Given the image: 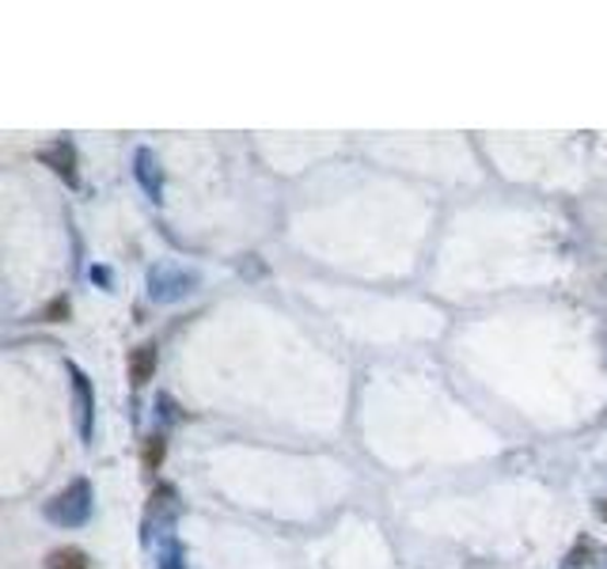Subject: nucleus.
Returning a JSON list of instances; mask_svg holds the SVG:
<instances>
[{
  "label": "nucleus",
  "instance_id": "20e7f679",
  "mask_svg": "<svg viewBox=\"0 0 607 569\" xmlns=\"http://www.w3.org/2000/svg\"><path fill=\"white\" fill-rule=\"evenodd\" d=\"M69 380H73V414H76V432L80 440L92 444V432H95V391L92 380L80 365H69Z\"/></svg>",
  "mask_w": 607,
  "mask_h": 569
},
{
  "label": "nucleus",
  "instance_id": "39448f33",
  "mask_svg": "<svg viewBox=\"0 0 607 569\" xmlns=\"http://www.w3.org/2000/svg\"><path fill=\"white\" fill-rule=\"evenodd\" d=\"M35 156L43 159V164L50 167V171L58 175V179L66 182L69 190L80 187V167H76V149H73V141H53V144H46V149H38Z\"/></svg>",
  "mask_w": 607,
  "mask_h": 569
},
{
  "label": "nucleus",
  "instance_id": "0eeeda50",
  "mask_svg": "<svg viewBox=\"0 0 607 569\" xmlns=\"http://www.w3.org/2000/svg\"><path fill=\"white\" fill-rule=\"evenodd\" d=\"M156 346L152 342H141V346L130 349V360H126V368H130V383L133 388H145V383L156 376Z\"/></svg>",
  "mask_w": 607,
  "mask_h": 569
},
{
  "label": "nucleus",
  "instance_id": "2eb2a0df",
  "mask_svg": "<svg viewBox=\"0 0 607 569\" xmlns=\"http://www.w3.org/2000/svg\"><path fill=\"white\" fill-rule=\"evenodd\" d=\"M596 517H600V520H607V498H600V501H596Z\"/></svg>",
  "mask_w": 607,
  "mask_h": 569
},
{
  "label": "nucleus",
  "instance_id": "ddd939ff",
  "mask_svg": "<svg viewBox=\"0 0 607 569\" xmlns=\"http://www.w3.org/2000/svg\"><path fill=\"white\" fill-rule=\"evenodd\" d=\"M156 403H159V418H164V422H175V403H171V399L159 395Z\"/></svg>",
  "mask_w": 607,
  "mask_h": 569
},
{
  "label": "nucleus",
  "instance_id": "6e6552de",
  "mask_svg": "<svg viewBox=\"0 0 607 569\" xmlns=\"http://www.w3.org/2000/svg\"><path fill=\"white\" fill-rule=\"evenodd\" d=\"M593 562H600V547H596L588 535H581L578 543H573V550L562 558V569H593Z\"/></svg>",
  "mask_w": 607,
  "mask_h": 569
},
{
  "label": "nucleus",
  "instance_id": "f257e3e1",
  "mask_svg": "<svg viewBox=\"0 0 607 569\" xmlns=\"http://www.w3.org/2000/svg\"><path fill=\"white\" fill-rule=\"evenodd\" d=\"M95 509V490L87 478H73L66 490H58L50 501L43 505V517L50 520L53 527H84L92 520Z\"/></svg>",
  "mask_w": 607,
  "mask_h": 569
},
{
  "label": "nucleus",
  "instance_id": "4468645a",
  "mask_svg": "<svg viewBox=\"0 0 607 569\" xmlns=\"http://www.w3.org/2000/svg\"><path fill=\"white\" fill-rule=\"evenodd\" d=\"M92 277L99 282L103 288H110V270L107 266H92Z\"/></svg>",
  "mask_w": 607,
  "mask_h": 569
},
{
  "label": "nucleus",
  "instance_id": "423d86ee",
  "mask_svg": "<svg viewBox=\"0 0 607 569\" xmlns=\"http://www.w3.org/2000/svg\"><path fill=\"white\" fill-rule=\"evenodd\" d=\"M133 171H138V182L141 190L152 198V202H164V167H159L156 152L152 149H138L133 152Z\"/></svg>",
  "mask_w": 607,
  "mask_h": 569
},
{
  "label": "nucleus",
  "instance_id": "7ed1b4c3",
  "mask_svg": "<svg viewBox=\"0 0 607 569\" xmlns=\"http://www.w3.org/2000/svg\"><path fill=\"white\" fill-rule=\"evenodd\" d=\"M179 509H182V501H179V494H175V486H167V483H159L156 490L148 494V509H145V540L152 532L164 540L167 535V527L175 524V517H179Z\"/></svg>",
  "mask_w": 607,
  "mask_h": 569
},
{
  "label": "nucleus",
  "instance_id": "f8f14e48",
  "mask_svg": "<svg viewBox=\"0 0 607 569\" xmlns=\"http://www.w3.org/2000/svg\"><path fill=\"white\" fill-rule=\"evenodd\" d=\"M38 319H43V323H66V319H69V300H66V296L50 300V304L43 308V316H38Z\"/></svg>",
  "mask_w": 607,
  "mask_h": 569
},
{
  "label": "nucleus",
  "instance_id": "1a4fd4ad",
  "mask_svg": "<svg viewBox=\"0 0 607 569\" xmlns=\"http://www.w3.org/2000/svg\"><path fill=\"white\" fill-rule=\"evenodd\" d=\"M156 569H187V550L175 535H164L156 547Z\"/></svg>",
  "mask_w": 607,
  "mask_h": 569
},
{
  "label": "nucleus",
  "instance_id": "f03ea898",
  "mask_svg": "<svg viewBox=\"0 0 607 569\" xmlns=\"http://www.w3.org/2000/svg\"><path fill=\"white\" fill-rule=\"evenodd\" d=\"M145 285H148L152 304H175V300H182V296L194 293V288L202 285V277H198V270L182 266V262L159 259V262H152L148 266Z\"/></svg>",
  "mask_w": 607,
  "mask_h": 569
},
{
  "label": "nucleus",
  "instance_id": "9d476101",
  "mask_svg": "<svg viewBox=\"0 0 607 569\" xmlns=\"http://www.w3.org/2000/svg\"><path fill=\"white\" fill-rule=\"evenodd\" d=\"M46 569H87V555L80 547H58L46 555Z\"/></svg>",
  "mask_w": 607,
  "mask_h": 569
},
{
  "label": "nucleus",
  "instance_id": "9b49d317",
  "mask_svg": "<svg viewBox=\"0 0 607 569\" xmlns=\"http://www.w3.org/2000/svg\"><path fill=\"white\" fill-rule=\"evenodd\" d=\"M141 463H145V471H159V463H164V437H148L145 440V452H141Z\"/></svg>",
  "mask_w": 607,
  "mask_h": 569
}]
</instances>
